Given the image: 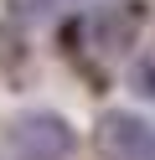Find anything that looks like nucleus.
Segmentation results:
<instances>
[{
	"instance_id": "1",
	"label": "nucleus",
	"mask_w": 155,
	"mask_h": 160,
	"mask_svg": "<svg viewBox=\"0 0 155 160\" xmlns=\"http://www.w3.org/2000/svg\"><path fill=\"white\" fill-rule=\"evenodd\" d=\"M21 145H26V150H21L26 160H57L62 145H67V134H62L52 119H36L31 129H21Z\"/></svg>"
}]
</instances>
